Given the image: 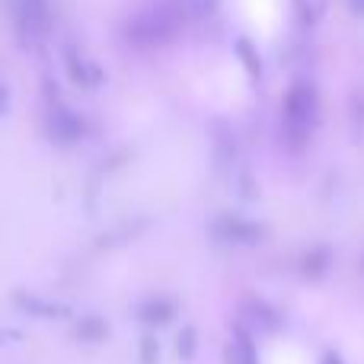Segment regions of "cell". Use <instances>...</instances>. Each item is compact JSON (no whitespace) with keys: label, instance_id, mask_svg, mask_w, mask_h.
<instances>
[{"label":"cell","instance_id":"1","mask_svg":"<svg viewBox=\"0 0 364 364\" xmlns=\"http://www.w3.org/2000/svg\"><path fill=\"white\" fill-rule=\"evenodd\" d=\"M282 119H284V132L294 144H301L310 132L316 128V119H320V100H316V90L310 83H294L284 96L282 106Z\"/></svg>","mask_w":364,"mask_h":364},{"label":"cell","instance_id":"2","mask_svg":"<svg viewBox=\"0 0 364 364\" xmlns=\"http://www.w3.org/2000/svg\"><path fill=\"white\" fill-rule=\"evenodd\" d=\"M176 26H179V13L173 6H151V10L138 13L132 19V36L141 45H157L166 42L176 32Z\"/></svg>","mask_w":364,"mask_h":364},{"label":"cell","instance_id":"3","mask_svg":"<svg viewBox=\"0 0 364 364\" xmlns=\"http://www.w3.org/2000/svg\"><path fill=\"white\" fill-rule=\"evenodd\" d=\"M214 233L227 243H256L262 237V227L252 224V220H243V218H220L214 224Z\"/></svg>","mask_w":364,"mask_h":364},{"label":"cell","instance_id":"4","mask_svg":"<svg viewBox=\"0 0 364 364\" xmlns=\"http://www.w3.org/2000/svg\"><path fill=\"white\" fill-rule=\"evenodd\" d=\"M48 132H51V138L68 144V141L80 138L83 122H80V115H74L68 106H58V109H51V115H48Z\"/></svg>","mask_w":364,"mask_h":364},{"label":"cell","instance_id":"5","mask_svg":"<svg viewBox=\"0 0 364 364\" xmlns=\"http://www.w3.org/2000/svg\"><path fill=\"white\" fill-rule=\"evenodd\" d=\"M138 316L147 326H164V323H170L176 316V304L166 301V297H151V301H144L138 307Z\"/></svg>","mask_w":364,"mask_h":364},{"label":"cell","instance_id":"6","mask_svg":"<svg viewBox=\"0 0 364 364\" xmlns=\"http://www.w3.org/2000/svg\"><path fill=\"white\" fill-rule=\"evenodd\" d=\"M227 364H259V352L256 342L246 329H237L230 339V348H227Z\"/></svg>","mask_w":364,"mask_h":364},{"label":"cell","instance_id":"7","mask_svg":"<svg viewBox=\"0 0 364 364\" xmlns=\"http://www.w3.org/2000/svg\"><path fill=\"white\" fill-rule=\"evenodd\" d=\"M68 68H70V77H74L80 87H100V83H102L100 64L90 61V58H83V55H77V51H70Z\"/></svg>","mask_w":364,"mask_h":364},{"label":"cell","instance_id":"8","mask_svg":"<svg viewBox=\"0 0 364 364\" xmlns=\"http://www.w3.org/2000/svg\"><path fill=\"white\" fill-rule=\"evenodd\" d=\"M246 323L259 333H275L278 329V314L265 301H250L246 304Z\"/></svg>","mask_w":364,"mask_h":364},{"label":"cell","instance_id":"9","mask_svg":"<svg viewBox=\"0 0 364 364\" xmlns=\"http://www.w3.org/2000/svg\"><path fill=\"white\" fill-rule=\"evenodd\" d=\"M294 6V16L301 19L304 26H316L329 10V0H291Z\"/></svg>","mask_w":364,"mask_h":364},{"label":"cell","instance_id":"10","mask_svg":"<svg viewBox=\"0 0 364 364\" xmlns=\"http://www.w3.org/2000/svg\"><path fill=\"white\" fill-rule=\"evenodd\" d=\"M106 333L109 329L100 316H83L77 323V339H83V342H100V339H106Z\"/></svg>","mask_w":364,"mask_h":364},{"label":"cell","instance_id":"11","mask_svg":"<svg viewBox=\"0 0 364 364\" xmlns=\"http://www.w3.org/2000/svg\"><path fill=\"white\" fill-rule=\"evenodd\" d=\"M19 304H23L26 310H32V314H38V316H64L61 307H55V304H45V301H38V297H19Z\"/></svg>","mask_w":364,"mask_h":364},{"label":"cell","instance_id":"12","mask_svg":"<svg viewBox=\"0 0 364 364\" xmlns=\"http://www.w3.org/2000/svg\"><path fill=\"white\" fill-rule=\"evenodd\" d=\"M176 348H179V358H182V361H192V358H195V329H192V326H186V329L179 333Z\"/></svg>","mask_w":364,"mask_h":364},{"label":"cell","instance_id":"13","mask_svg":"<svg viewBox=\"0 0 364 364\" xmlns=\"http://www.w3.org/2000/svg\"><path fill=\"white\" fill-rule=\"evenodd\" d=\"M237 51H240V58L250 64V74L252 77L262 74V61H259V58H252V48H250V42H246V38H240V42H237Z\"/></svg>","mask_w":364,"mask_h":364},{"label":"cell","instance_id":"14","mask_svg":"<svg viewBox=\"0 0 364 364\" xmlns=\"http://www.w3.org/2000/svg\"><path fill=\"white\" fill-rule=\"evenodd\" d=\"M157 358H160L157 339H154V336H144V339H141V364H157Z\"/></svg>","mask_w":364,"mask_h":364},{"label":"cell","instance_id":"15","mask_svg":"<svg viewBox=\"0 0 364 364\" xmlns=\"http://www.w3.org/2000/svg\"><path fill=\"white\" fill-rule=\"evenodd\" d=\"M326 262H329V252H326V250H316L314 256L304 259V269H307L310 275H320V272L326 269Z\"/></svg>","mask_w":364,"mask_h":364},{"label":"cell","instance_id":"16","mask_svg":"<svg viewBox=\"0 0 364 364\" xmlns=\"http://www.w3.org/2000/svg\"><path fill=\"white\" fill-rule=\"evenodd\" d=\"M186 4L188 13H195V16H208V13L218 10V0H182Z\"/></svg>","mask_w":364,"mask_h":364},{"label":"cell","instance_id":"17","mask_svg":"<svg viewBox=\"0 0 364 364\" xmlns=\"http://www.w3.org/2000/svg\"><path fill=\"white\" fill-rule=\"evenodd\" d=\"M348 4V10L355 13V16H364V0H346Z\"/></svg>","mask_w":364,"mask_h":364},{"label":"cell","instance_id":"18","mask_svg":"<svg viewBox=\"0 0 364 364\" xmlns=\"http://www.w3.org/2000/svg\"><path fill=\"white\" fill-rule=\"evenodd\" d=\"M323 364H346V361H342V355H336V352H326V355H323Z\"/></svg>","mask_w":364,"mask_h":364}]
</instances>
